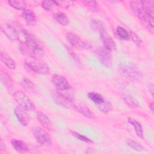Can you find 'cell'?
<instances>
[{
	"label": "cell",
	"mask_w": 154,
	"mask_h": 154,
	"mask_svg": "<svg viewBox=\"0 0 154 154\" xmlns=\"http://www.w3.org/2000/svg\"><path fill=\"white\" fill-rule=\"evenodd\" d=\"M22 44V49L24 52L29 51L31 55L37 57H42L45 55V50L41 42L28 31H26L25 39Z\"/></svg>",
	"instance_id": "1"
},
{
	"label": "cell",
	"mask_w": 154,
	"mask_h": 154,
	"mask_svg": "<svg viewBox=\"0 0 154 154\" xmlns=\"http://www.w3.org/2000/svg\"><path fill=\"white\" fill-rule=\"evenodd\" d=\"M1 31L10 40H18L21 43L23 42L25 35L27 31L20 23L16 21L10 20L1 26Z\"/></svg>",
	"instance_id": "2"
},
{
	"label": "cell",
	"mask_w": 154,
	"mask_h": 154,
	"mask_svg": "<svg viewBox=\"0 0 154 154\" xmlns=\"http://www.w3.org/2000/svg\"><path fill=\"white\" fill-rule=\"evenodd\" d=\"M129 5L137 17L145 23L146 26L153 33V16L148 14L142 8L140 1H131Z\"/></svg>",
	"instance_id": "3"
},
{
	"label": "cell",
	"mask_w": 154,
	"mask_h": 154,
	"mask_svg": "<svg viewBox=\"0 0 154 154\" xmlns=\"http://www.w3.org/2000/svg\"><path fill=\"white\" fill-rule=\"evenodd\" d=\"M25 64L31 71L42 75H48L50 73L49 66L38 57L30 55L25 60Z\"/></svg>",
	"instance_id": "4"
},
{
	"label": "cell",
	"mask_w": 154,
	"mask_h": 154,
	"mask_svg": "<svg viewBox=\"0 0 154 154\" xmlns=\"http://www.w3.org/2000/svg\"><path fill=\"white\" fill-rule=\"evenodd\" d=\"M119 73L124 78L134 82H139L143 79V75L138 68L127 64H120L118 67Z\"/></svg>",
	"instance_id": "5"
},
{
	"label": "cell",
	"mask_w": 154,
	"mask_h": 154,
	"mask_svg": "<svg viewBox=\"0 0 154 154\" xmlns=\"http://www.w3.org/2000/svg\"><path fill=\"white\" fill-rule=\"evenodd\" d=\"M51 82L55 87L56 90L60 92L69 95V94H67V92L70 93V91H72V88L68 79L63 75L57 74L53 75L51 78Z\"/></svg>",
	"instance_id": "6"
},
{
	"label": "cell",
	"mask_w": 154,
	"mask_h": 154,
	"mask_svg": "<svg viewBox=\"0 0 154 154\" xmlns=\"http://www.w3.org/2000/svg\"><path fill=\"white\" fill-rule=\"evenodd\" d=\"M52 96L54 101L58 105L68 109H75V103L73 102V96L57 90L52 92Z\"/></svg>",
	"instance_id": "7"
},
{
	"label": "cell",
	"mask_w": 154,
	"mask_h": 154,
	"mask_svg": "<svg viewBox=\"0 0 154 154\" xmlns=\"http://www.w3.org/2000/svg\"><path fill=\"white\" fill-rule=\"evenodd\" d=\"M13 97L18 105L26 111H32L35 109L34 103L22 91H16L13 93Z\"/></svg>",
	"instance_id": "8"
},
{
	"label": "cell",
	"mask_w": 154,
	"mask_h": 154,
	"mask_svg": "<svg viewBox=\"0 0 154 154\" xmlns=\"http://www.w3.org/2000/svg\"><path fill=\"white\" fill-rule=\"evenodd\" d=\"M32 133L37 140L40 144L49 147L52 145V141L49 134L43 128L38 126H34L31 129Z\"/></svg>",
	"instance_id": "9"
},
{
	"label": "cell",
	"mask_w": 154,
	"mask_h": 154,
	"mask_svg": "<svg viewBox=\"0 0 154 154\" xmlns=\"http://www.w3.org/2000/svg\"><path fill=\"white\" fill-rule=\"evenodd\" d=\"M66 38L70 45L75 48H80L82 49H90L92 46L90 43L82 40L77 34L72 32L66 33Z\"/></svg>",
	"instance_id": "10"
},
{
	"label": "cell",
	"mask_w": 154,
	"mask_h": 154,
	"mask_svg": "<svg viewBox=\"0 0 154 154\" xmlns=\"http://www.w3.org/2000/svg\"><path fill=\"white\" fill-rule=\"evenodd\" d=\"M96 55L100 63L105 67L109 68L112 64V57L110 51L105 48H99L96 51Z\"/></svg>",
	"instance_id": "11"
},
{
	"label": "cell",
	"mask_w": 154,
	"mask_h": 154,
	"mask_svg": "<svg viewBox=\"0 0 154 154\" xmlns=\"http://www.w3.org/2000/svg\"><path fill=\"white\" fill-rule=\"evenodd\" d=\"M100 40L104 46V48L109 51H114L116 49V45L111 36L106 32V31H103L99 33Z\"/></svg>",
	"instance_id": "12"
},
{
	"label": "cell",
	"mask_w": 154,
	"mask_h": 154,
	"mask_svg": "<svg viewBox=\"0 0 154 154\" xmlns=\"http://www.w3.org/2000/svg\"><path fill=\"white\" fill-rule=\"evenodd\" d=\"M26 111H27L19 106L15 107L14 109V114L19 123L22 126H27L29 123V117Z\"/></svg>",
	"instance_id": "13"
},
{
	"label": "cell",
	"mask_w": 154,
	"mask_h": 154,
	"mask_svg": "<svg viewBox=\"0 0 154 154\" xmlns=\"http://www.w3.org/2000/svg\"><path fill=\"white\" fill-rule=\"evenodd\" d=\"M21 16L25 22L31 26H34L37 23V17L35 13L29 9H25L22 11Z\"/></svg>",
	"instance_id": "14"
},
{
	"label": "cell",
	"mask_w": 154,
	"mask_h": 154,
	"mask_svg": "<svg viewBox=\"0 0 154 154\" xmlns=\"http://www.w3.org/2000/svg\"><path fill=\"white\" fill-rule=\"evenodd\" d=\"M74 109L76 110L78 112L87 118L91 119L95 118V115L93 112L87 106L83 103H75Z\"/></svg>",
	"instance_id": "15"
},
{
	"label": "cell",
	"mask_w": 154,
	"mask_h": 154,
	"mask_svg": "<svg viewBox=\"0 0 154 154\" xmlns=\"http://www.w3.org/2000/svg\"><path fill=\"white\" fill-rule=\"evenodd\" d=\"M37 118L38 122L45 128L50 131L52 129V125L51 121L45 113L41 111H38L37 112Z\"/></svg>",
	"instance_id": "16"
},
{
	"label": "cell",
	"mask_w": 154,
	"mask_h": 154,
	"mask_svg": "<svg viewBox=\"0 0 154 154\" xmlns=\"http://www.w3.org/2000/svg\"><path fill=\"white\" fill-rule=\"evenodd\" d=\"M90 26L91 29L100 33L105 31V26L103 22L97 19H92L90 22Z\"/></svg>",
	"instance_id": "17"
},
{
	"label": "cell",
	"mask_w": 154,
	"mask_h": 154,
	"mask_svg": "<svg viewBox=\"0 0 154 154\" xmlns=\"http://www.w3.org/2000/svg\"><path fill=\"white\" fill-rule=\"evenodd\" d=\"M1 61L10 69L14 70L16 67L14 61L11 59V58L6 53L1 52L0 55Z\"/></svg>",
	"instance_id": "18"
},
{
	"label": "cell",
	"mask_w": 154,
	"mask_h": 154,
	"mask_svg": "<svg viewBox=\"0 0 154 154\" xmlns=\"http://www.w3.org/2000/svg\"><path fill=\"white\" fill-rule=\"evenodd\" d=\"M13 147L19 152H25L28 150L27 144L22 140L17 139H13L11 141Z\"/></svg>",
	"instance_id": "19"
},
{
	"label": "cell",
	"mask_w": 154,
	"mask_h": 154,
	"mask_svg": "<svg viewBox=\"0 0 154 154\" xmlns=\"http://www.w3.org/2000/svg\"><path fill=\"white\" fill-rule=\"evenodd\" d=\"M128 121L134 128L137 137L141 139H143V129L141 123L132 118H129Z\"/></svg>",
	"instance_id": "20"
},
{
	"label": "cell",
	"mask_w": 154,
	"mask_h": 154,
	"mask_svg": "<svg viewBox=\"0 0 154 154\" xmlns=\"http://www.w3.org/2000/svg\"><path fill=\"white\" fill-rule=\"evenodd\" d=\"M121 97L129 106L133 108H136L139 106L138 100L133 96L127 94H121Z\"/></svg>",
	"instance_id": "21"
},
{
	"label": "cell",
	"mask_w": 154,
	"mask_h": 154,
	"mask_svg": "<svg viewBox=\"0 0 154 154\" xmlns=\"http://www.w3.org/2000/svg\"><path fill=\"white\" fill-rule=\"evenodd\" d=\"M20 84L24 88L31 93H35L37 91L35 84L30 79L26 78H23L20 81Z\"/></svg>",
	"instance_id": "22"
},
{
	"label": "cell",
	"mask_w": 154,
	"mask_h": 154,
	"mask_svg": "<svg viewBox=\"0 0 154 154\" xmlns=\"http://www.w3.org/2000/svg\"><path fill=\"white\" fill-rule=\"evenodd\" d=\"M54 19L62 26H66L69 24V19L64 13L57 12L54 14Z\"/></svg>",
	"instance_id": "23"
},
{
	"label": "cell",
	"mask_w": 154,
	"mask_h": 154,
	"mask_svg": "<svg viewBox=\"0 0 154 154\" xmlns=\"http://www.w3.org/2000/svg\"><path fill=\"white\" fill-rule=\"evenodd\" d=\"M142 8L148 14L153 16L154 1H140Z\"/></svg>",
	"instance_id": "24"
},
{
	"label": "cell",
	"mask_w": 154,
	"mask_h": 154,
	"mask_svg": "<svg viewBox=\"0 0 154 154\" xmlns=\"http://www.w3.org/2000/svg\"><path fill=\"white\" fill-rule=\"evenodd\" d=\"M88 97L93 102H94L97 105L102 103L105 100L101 94L94 91H91L88 93Z\"/></svg>",
	"instance_id": "25"
},
{
	"label": "cell",
	"mask_w": 154,
	"mask_h": 154,
	"mask_svg": "<svg viewBox=\"0 0 154 154\" xmlns=\"http://www.w3.org/2000/svg\"><path fill=\"white\" fill-rule=\"evenodd\" d=\"M1 81L2 83L7 87L10 88L13 84V81L11 76L6 72H2L1 73Z\"/></svg>",
	"instance_id": "26"
},
{
	"label": "cell",
	"mask_w": 154,
	"mask_h": 154,
	"mask_svg": "<svg viewBox=\"0 0 154 154\" xmlns=\"http://www.w3.org/2000/svg\"><path fill=\"white\" fill-rule=\"evenodd\" d=\"M126 144L129 147H131L134 150H136L138 152H142V151H144L145 149V148L143 146H141L138 142L133 140L132 139H131V138L127 139L126 141Z\"/></svg>",
	"instance_id": "27"
},
{
	"label": "cell",
	"mask_w": 154,
	"mask_h": 154,
	"mask_svg": "<svg viewBox=\"0 0 154 154\" xmlns=\"http://www.w3.org/2000/svg\"><path fill=\"white\" fill-rule=\"evenodd\" d=\"M116 34L118 37L123 40H128L129 37V33L123 27L119 26L116 28Z\"/></svg>",
	"instance_id": "28"
},
{
	"label": "cell",
	"mask_w": 154,
	"mask_h": 154,
	"mask_svg": "<svg viewBox=\"0 0 154 154\" xmlns=\"http://www.w3.org/2000/svg\"><path fill=\"white\" fill-rule=\"evenodd\" d=\"M8 4L17 10H24L26 9V4L22 1H8Z\"/></svg>",
	"instance_id": "29"
},
{
	"label": "cell",
	"mask_w": 154,
	"mask_h": 154,
	"mask_svg": "<svg viewBox=\"0 0 154 154\" xmlns=\"http://www.w3.org/2000/svg\"><path fill=\"white\" fill-rule=\"evenodd\" d=\"M97 106L98 109L104 113H108L112 109V105L111 103L106 100H105L103 102Z\"/></svg>",
	"instance_id": "30"
},
{
	"label": "cell",
	"mask_w": 154,
	"mask_h": 154,
	"mask_svg": "<svg viewBox=\"0 0 154 154\" xmlns=\"http://www.w3.org/2000/svg\"><path fill=\"white\" fill-rule=\"evenodd\" d=\"M82 2L87 6L91 11L97 12L99 10V4L96 1H84Z\"/></svg>",
	"instance_id": "31"
},
{
	"label": "cell",
	"mask_w": 154,
	"mask_h": 154,
	"mask_svg": "<svg viewBox=\"0 0 154 154\" xmlns=\"http://www.w3.org/2000/svg\"><path fill=\"white\" fill-rule=\"evenodd\" d=\"M70 133L74 137H75L76 138H78V140L83 141V142H85L86 143H93V141L90 140L89 138H88L87 137L85 136V135H83L76 131H72L70 130Z\"/></svg>",
	"instance_id": "32"
},
{
	"label": "cell",
	"mask_w": 154,
	"mask_h": 154,
	"mask_svg": "<svg viewBox=\"0 0 154 154\" xmlns=\"http://www.w3.org/2000/svg\"><path fill=\"white\" fill-rule=\"evenodd\" d=\"M41 5L43 8H44L45 10L49 11L54 8L55 6L57 5L55 1H48L45 0L43 1L41 3Z\"/></svg>",
	"instance_id": "33"
},
{
	"label": "cell",
	"mask_w": 154,
	"mask_h": 154,
	"mask_svg": "<svg viewBox=\"0 0 154 154\" xmlns=\"http://www.w3.org/2000/svg\"><path fill=\"white\" fill-rule=\"evenodd\" d=\"M129 37L131 38L132 40L138 46H140L141 45V44L143 43V42L141 40V39L138 37V35L132 32V31H130V33H129Z\"/></svg>",
	"instance_id": "34"
},
{
	"label": "cell",
	"mask_w": 154,
	"mask_h": 154,
	"mask_svg": "<svg viewBox=\"0 0 154 154\" xmlns=\"http://www.w3.org/2000/svg\"><path fill=\"white\" fill-rule=\"evenodd\" d=\"M57 5H60L63 8H68L73 4V1H55Z\"/></svg>",
	"instance_id": "35"
},
{
	"label": "cell",
	"mask_w": 154,
	"mask_h": 154,
	"mask_svg": "<svg viewBox=\"0 0 154 154\" xmlns=\"http://www.w3.org/2000/svg\"><path fill=\"white\" fill-rule=\"evenodd\" d=\"M66 48L67 51V52H69V54L70 55V56L76 61V62H80V58L78 56V55H76V54L74 52V51L72 49V48H70L69 46H66Z\"/></svg>",
	"instance_id": "36"
},
{
	"label": "cell",
	"mask_w": 154,
	"mask_h": 154,
	"mask_svg": "<svg viewBox=\"0 0 154 154\" xmlns=\"http://www.w3.org/2000/svg\"><path fill=\"white\" fill-rule=\"evenodd\" d=\"M149 93L151 94L152 96L153 97V93H154V89H153V84H150L149 86Z\"/></svg>",
	"instance_id": "37"
},
{
	"label": "cell",
	"mask_w": 154,
	"mask_h": 154,
	"mask_svg": "<svg viewBox=\"0 0 154 154\" xmlns=\"http://www.w3.org/2000/svg\"><path fill=\"white\" fill-rule=\"evenodd\" d=\"M149 108H150V110L152 111V112H153V102H151L149 104Z\"/></svg>",
	"instance_id": "38"
}]
</instances>
